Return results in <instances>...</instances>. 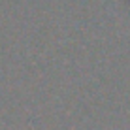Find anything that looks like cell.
<instances>
[{"label": "cell", "mask_w": 130, "mask_h": 130, "mask_svg": "<svg viewBox=\"0 0 130 130\" xmlns=\"http://www.w3.org/2000/svg\"><path fill=\"white\" fill-rule=\"evenodd\" d=\"M128 2H130V0H128Z\"/></svg>", "instance_id": "1"}]
</instances>
